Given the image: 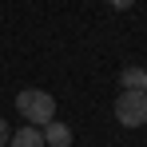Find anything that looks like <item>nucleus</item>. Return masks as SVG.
<instances>
[{
    "label": "nucleus",
    "mask_w": 147,
    "mask_h": 147,
    "mask_svg": "<svg viewBox=\"0 0 147 147\" xmlns=\"http://www.w3.org/2000/svg\"><path fill=\"white\" fill-rule=\"evenodd\" d=\"M8 147H44V131L40 127H16Z\"/></svg>",
    "instance_id": "4"
},
{
    "label": "nucleus",
    "mask_w": 147,
    "mask_h": 147,
    "mask_svg": "<svg viewBox=\"0 0 147 147\" xmlns=\"http://www.w3.org/2000/svg\"><path fill=\"white\" fill-rule=\"evenodd\" d=\"M8 139H12V127L0 119V147H8Z\"/></svg>",
    "instance_id": "6"
},
{
    "label": "nucleus",
    "mask_w": 147,
    "mask_h": 147,
    "mask_svg": "<svg viewBox=\"0 0 147 147\" xmlns=\"http://www.w3.org/2000/svg\"><path fill=\"white\" fill-rule=\"evenodd\" d=\"M16 111H20L32 127H44V123L56 119V96L44 92V88H24V92L16 96Z\"/></svg>",
    "instance_id": "1"
},
{
    "label": "nucleus",
    "mask_w": 147,
    "mask_h": 147,
    "mask_svg": "<svg viewBox=\"0 0 147 147\" xmlns=\"http://www.w3.org/2000/svg\"><path fill=\"white\" fill-rule=\"evenodd\" d=\"M115 119H119V127H143L147 123V92H119L115 96Z\"/></svg>",
    "instance_id": "2"
},
{
    "label": "nucleus",
    "mask_w": 147,
    "mask_h": 147,
    "mask_svg": "<svg viewBox=\"0 0 147 147\" xmlns=\"http://www.w3.org/2000/svg\"><path fill=\"white\" fill-rule=\"evenodd\" d=\"M107 4H111V8H115V12H127V8H131V4H135V0H107Z\"/></svg>",
    "instance_id": "7"
},
{
    "label": "nucleus",
    "mask_w": 147,
    "mask_h": 147,
    "mask_svg": "<svg viewBox=\"0 0 147 147\" xmlns=\"http://www.w3.org/2000/svg\"><path fill=\"white\" fill-rule=\"evenodd\" d=\"M119 84H123V92H143V68H123Z\"/></svg>",
    "instance_id": "5"
},
{
    "label": "nucleus",
    "mask_w": 147,
    "mask_h": 147,
    "mask_svg": "<svg viewBox=\"0 0 147 147\" xmlns=\"http://www.w3.org/2000/svg\"><path fill=\"white\" fill-rule=\"evenodd\" d=\"M40 131H44V147H72V127H68V123L52 119V123H44Z\"/></svg>",
    "instance_id": "3"
},
{
    "label": "nucleus",
    "mask_w": 147,
    "mask_h": 147,
    "mask_svg": "<svg viewBox=\"0 0 147 147\" xmlns=\"http://www.w3.org/2000/svg\"><path fill=\"white\" fill-rule=\"evenodd\" d=\"M143 92H147V68H143Z\"/></svg>",
    "instance_id": "8"
}]
</instances>
